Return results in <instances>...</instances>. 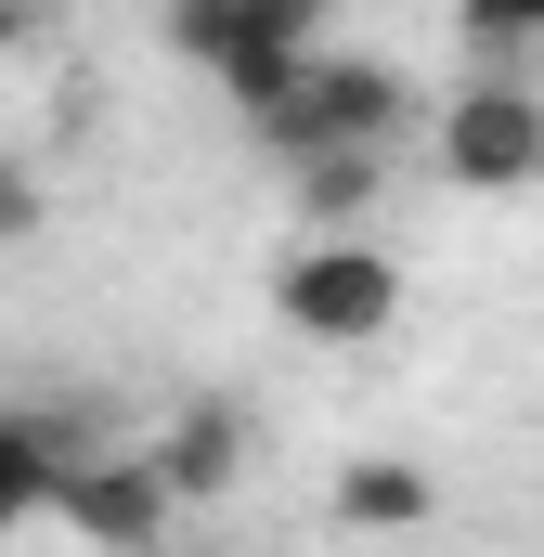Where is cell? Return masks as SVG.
<instances>
[{
    "instance_id": "5",
    "label": "cell",
    "mask_w": 544,
    "mask_h": 557,
    "mask_svg": "<svg viewBox=\"0 0 544 557\" xmlns=\"http://www.w3.org/2000/svg\"><path fill=\"white\" fill-rule=\"evenodd\" d=\"M52 519H65L78 545H156V532L182 519V493H169V467H156V441H143V454H78L65 493H52Z\"/></svg>"
},
{
    "instance_id": "4",
    "label": "cell",
    "mask_w": 544,
    "mask_h": 557,
    "mask_svg": "<svg viewBox=\"0 0 544 557\" xmlns=\"http://www.w3.org/2000/svg\"><path fill=\"white\" fill-rule=\"evenodd\" d=\"M428 169H441L454 195H532V182H544V91H519V78L454 91V104H441V143H428Z\"/></svg>"
},
{
    "instance_id": "12",
    "label": "cell",
    "mask_w": 544,
    "mask_h": 557,
    "mask_svg": "<svg viewBox=\"0 0 544 557\" xmlns=\"http://www.w3.org/2000/svg\"><path fill=\"white\" fill-rule=\"evenodd\" d=\"M39 39V0H0V52H26Z\"/></svg>"
},
{
    "instance_id": "3",
    "label": "cell",
    "mask_w": 544,
    "mask_h": 557,
    "mask_svg": "<svg viewBox=\"0 0 544 557\" xmlns=\"http://www.w3.org/2000/svg\"><path fill=\"white\" fill-rule=\"evenodd\" d=\"M247 131H260L272 169H298V156H324V143H403L415 91L390 78V65H363V52H311L272 104H247Z\"/></svg>"
},
{
    "instance_id": "1",
    "label": "cell",
    "mask_w": 544,
    "mask_h": 557,
    "mask_svg": "<svg viewBox=\"0 0 544 557\" xmlns=\"http://www.w3.org/2000/svg\"><path fill=\"white\" fill-rule=\"evenodd\" d=\"M324 13H337V0H169L156 39H169L182 65H208L234 104H272V91L324 52Z\"/></svg>"
},
{
    "instance_id": "2",
    "label": "cell",
    "mask_w": 544,
    "mask_h": 557,
    "mask_svg": "<svg viewBox=\"0 0 544 557\" xmlns=\"http://www.w3.org/2000/svg\"><path fill=\"white\" fill-rule=\"evenodd\" d=\"M272 324H285V337H311V350H376V337L403 324V260L376 247V221L311 234V247L272 273Z\"/></svg>"
},
{
    "instance_id": "7",
    "label": "cell",
    "mask_w": 544,
    "mask_h": 557,
    "mask_svg": "<svg viewBox=\"0 0 544 557\" xmlns=\"http://www.w3.org/2000/svg\"><path fill=\"white\" fill-rule=\"evenodd\" d=\"M156 467H169V493H182V506H221V493L247 480V403H221V389H208V403H182V416L156 428Z\"/></svg>"
},
{
    "instance_id": "10",
    "label": "cell",
    "mask_w": 544,
    "mask_h": 557,
    "mask_svg": "<svg viewBox=\"0 0 544 557\" xmlns=\"http://www.w3.org/2000/svg\"><path fill=\"white\" fill-rule=\"evenodd\" d=\"M454 26H467V52H519V39H544V0H454Z\"/></svg>"
},
{
    "instance_id": "9",
    "label": "cell",
    "mask_w": 544,
    "mask_h": 557,
    "mask_svg": "<svg viewBox=\"0 0 544 557\" xmlns=\"http://www.w3.org/2000/svg\"><path fill=\"white\" fill-rule=\"evenodd\" d=\"M324 519H337V532H428V519H441V480L403 467V454H363V467H337Z\"/></svg>"
},
{
    "instance_id": "11",
    "label": "cell",
    "mask_w": 544,
    "mask_h": 557,
    "mask_svg": "<svg viewBox=\"0 0 544 557\" xmlns=\"http://www.w3.org/2000/svg\"><path fill=\"white\" fill-rule=\"evenodd\" d=\"M39 221H52V182L0 156V260H13V247H39Z\"/></svg>"
},
{
    "instance_id": "8",
    "label": "cell",
    "mask_w": 544,
    "mask_h": 557,
    "mask_svg": "<svg viewBox=\"0 0 544 557\" xmlns=\"http://www.w3.org/2000/svg\"><path fill=\"white\" fill-rule=\"evenodd\" d=\"M285 195H298V221H311V234H350V221H376V208H390V143H324V156H298V169H285Z\"/></svg>"
},
{
    "instance_id": "6",
    "label": "cell",
    "mask_w": 544,
    "mask_h": 557,
    "mask_svg": "<svg viewBox=\"0 0 544 557\" xmlns=\"http://www.w3.org/2000/svg\"><path fill=\"white\" fill-rule=\"evenodd\" d=\"M78 454H91V428H78V416H26V403H0V532L52 519V493H65Z\"/></svg>"
}]
</instances>
